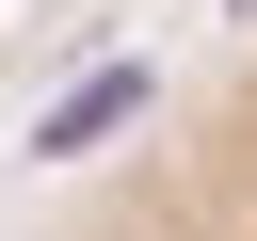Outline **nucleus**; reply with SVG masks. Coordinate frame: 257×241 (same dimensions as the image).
Returning a JSON list of instances; mask_svg holds the SVG:
<instances>
[{
	"instance_id": "1",
	"label": "nucleus",
	"mask_w": 257,
	"mask_h": 241,
	"mask_svg": "<svg viewBox=\"0 0 257 241\" xmlns=\"http://www.w3.org/2000/svg\"><path fill=\"white\" fill-rule=\"evenodd\" d=\"M145 96H161V80H145V64H96V80H80V96H48V129H32V145H48V161H96V145H112V129H128V112H145Z\"/></svg>"
},
{
	"instance_id": "2",
	"label": "nucleus",
	"mask_w": 257,
	"mask_h": 241,
	"mask_svg": "<svg viewBox=\"0 0 257 241\" xmlns=\"http://www.w3.org/2000/svg\"><path fill=\"white\" fill-rule=\"evenodd\" d=\"M241 16H257V0H241Z\"/></svg>"
}]
</instances>
